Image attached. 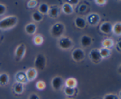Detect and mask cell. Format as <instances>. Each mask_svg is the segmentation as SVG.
<instances>
[{
	"label": "cell",
	"mask_w": 121,
	"mask_h": 99,
	"mask_svg": "<svg viewBox=\"0 0 121 99\" xmlns=\"http://www.w3.org/2000/svg\"><path fill=\"white\" fill-rule=\"evenodd\" d=\"M18 19L15 16H9L0 20V29H6L15 25Z\"/></svg>",
	"instance_id": "6da1fadb"
},
{
	"label": "cell",
	"mask_w": 121,
	"mask_h": 99,
	"mask_svg": "<svg viewBox=\"0 0 121 99\" xmlns=\"http://www.w3.org/2000/svg\"><path fill=\"white\" fill-rule=\"evenodd\" d=\"M34 65L39 70H43L46 65V60L45 57L42 54H39L35 58Z\"/></svg>",
	"instance_id": "7a4b0ae2"
},
{
	"label": "cell",
	"mask_w": 121,
	"mask_h": 99,
	"mask_svg": "<svg viewBox=\"0 0 121 99\" xmlns=\"http://www.w3.org/2000/svg\"><path fill=\"white\" fill-rule=\"evenodd\" d=\"M65 31V27L61 23H56L52 28V34L55 37H59L63 34Z\"/></svg>",
	"instance_id": "3957f363"
},
{
	"label": "cell",
	"mask_w": 121,
	"mask_h": 99,
	"mask_svg": "<svg viewBox=\"0 0 121 99\" xmlns=\"http://www.w3.org/2000/svg\"><path fill=\"white\" fill-rule=\"evenodd\" d=\"M59 46L61 48L67 50L70 48L72 45V41L68 37H63L59 40Z\"/></svg>",
	"instance_id": "277c9868"
},
{
	"label": "cell",
	"mask_w": 121,
	"mask_h": 99,
	"mask_svg": "<svg viewBox=\"0 0 121 99\" xmlns=\"http://www.w3.org/2000/svg\"><path fill=\"white\" fill-rule=\"evenodd\" d=\"M72 57L76 61H80L85 58V52L80 48H76L72 53Z\"/></svg>",
	"instance_id": "5b68a950"
},
{
	"label": "cell",
	"mask_w": 121,
	"mask_h": 99,
	"mask_svg": "<svg viewBox=\"0 0 121 99\" xmlns=\"http://www.w3.org/2000/svg\"><path fill=\"white\" fill-rule=\"evenodd\" d=\"M63 80L60 77H55L52 80V85L53 88L54 90H58L60 89L61 87L63 86Z\"/></svg>",
	"instance_id": "8992f818"
},
{
	"label": "cell",
	"mask_w": 121,
	"mask_h": 99,
	"mask_svg": "<svg viewBox=\"0 0 121 99\" xmlns=\"http://www.w3.org/2000/svg\"><path fill=\"white\" fill-rule=\"evenodd\" d=\"M89 56L90 58H91V60L96 62H99L102 58V57L101 55H100L99 50L96 49L92 50L90 52Z\"/></svg>",
	"instance_id": "52a82bcc"
},
{
	"label": "cell",
	"mask_w": 121,
	"mask_h": 99,
	"mask_svg": "<svg viewBox=\"0 0 121 99\" xmlns=\"http://www.w3.org/2000/svg\"><path fill=\"white\" fill-rule=\"evenodd\" d=\"M25 51H26V47L23 44L19 45L15 51V57L17 59L19 60V59L22 58L24 55Z\"/></svg>",
	"instance_id": "ba28073f"
},
{
	"label": "cell",
	"mask_w": 121,
	"mask_h": 99,
	"mask_svg": "<svg viewBox=\"0 0 121 99\" xmlns=\"http://www.w3.org/2000/svg\"><path fill=\"white\" fill-rule=\"evenodd\" d=\"M100 31L105 34H109L112 30V26L111 23L108 22H105L102 24L100 27Z\"/></svg>",
	"instance_id": "9c48e42d"
},
{
	"label": "cell",
	"mask_w": 121,
	"mask_h": 99,
	"mask_svg": "<svg viewBox=\"0 0 121 99\" xmlns=\"http://www.w3.org/2000/svg\"><path fill=\"white\" fill-rule=\"evenodd\" d=\"M27 80H33L37 77V71L34 68H30L26 73Z\"/></svg>",
	"instance_id": "30bf717a"
},
{
	"label": "cell",
	"mask_w": 121,
	"mask_h": 99,
	"mask_svg": "<svg viewBox=\"0 0 121 99\" xmlns=\"http://www.w3.org/2000/svg\"><path fill=\"white\" fill-rule=\"evenodd\" d=\"M99 16L97 14H92L89 15V16H87V20L90 24L91 25H95L99 21Z\"/></svg>",
	"instance_id": "8fae6325"
},
{
	"label": "cell",
	"mask_w": 121,
	"mask_h": 99,
	"mask_svg": "<svg viewBox=\"0 0 121 99\" xmlns=\"http://www.w3.org/2000/svg\"><path fill=\"white\" fill-rule=\"evenodd\" d=\"M36 25L33 23H30L26 26V31L28 34H33L36 31Z\"/></svg>",
	"instance_id": "7c38bea8"
},
{
	"label": "cell",
	"mask_w": 121,
	"mask_h": 99,
	"mask_svg": "<svg viewBox=\"0 0 121 99\" xmlns=\"http://www.w3.org/2000/svg\"><path fill=\"white\" fill-rule=\"evenodd\" d=\"M74 22L76 27L79 28H83L86 26V21L82 17H77Z\"/></svg>",
	"instance_id": "4fadbf2b"
},
{
	"label": "cell",
	"mask_w": 121,
	"mask_h": 99,
	"mask_svg": "<svg viewBox=\"0 0 121 99\" xmlns=\"http://www.w3.org/2000/svg\"><path fill=\"white\" fill-rule=\"evenodd\" d=\"M92 40L91 37L87 35H83L81 38V44L83 47H88L91 44Z\"/></svg>",
	"instance_id": "5bb4252c"
},
{
	"label": "cell",
	"mask_w": 121,
	"mask_h": 99,
	"mask_svg": "<svg viewBox=\"0 0 121 99\" xmlns=\"http://www.w3.org/2000/svg\"><path fill=\"white\" fill-rule=\"evenodd\" d=\"M16 79L18 80V82L22 84V82H25L27 80L26 73H23V72H19L18 74H17Z\"/></svg>",
	"instance_id": "9a60e30c"
},
{
	"label": "cell",
	"mask_w": 121,
	"mask_h": 99,
	"mask_svg": "<svg viewBox=\"0 0 121 99\" xmlns=\"http://www.w3.org/2000/svg\"><path fill=\"white\" fill-rule=\"evenodd\" d=\"M63 11L66 14H71L73 12V7L69 3L64 4L62 7Z\"/></svg>",
	"instance_id": "2e32d148"
},
{
	"label": "cell",
	"mask_w": 121,
	"mask_h": 99,
	"mask_svg": "<svg viewBox=\"0 0 121 99\" xmlns=\"http://www.w3.org/2000/svg\"><path fill=\"white\" fill-rule=\"evenodd\" d=\"M77 85V81L73 78H70L66 81V87L74 88Z\"/></svg>",
	"instance_id": "e0dca14e"
},
{
	"label": "cell",
	"mask_w": 121,
	"mask_h": 99,
	"mask_svg": "<svg viewBox=\"0 0 121 99\" xmlns=\"http://www.w3.org/2000/svg\"><path fill=\"white\" fill-rule=\"evenodd\" d=\"M8 80H9V77L7 74L2 73L0 74V85L4 86L8 82Z\"/></svg>",
	"instance_id": "ac0fdd59"
},
{
	"label": "cell",
	"mask_w": 121,
	"mask_h": 99,
	"mask_svg": "<svg viewBox=\"0 0 121 99\" xmlns=\"http://www.w3.org/2000/svg\"><path fill=\"white\" fill-rule=\"evenodd\" d=\"M112 30L116 35H120L121 34V24L120 22H117L112 27Z\"/></svg>",
	"instance_id": "d6986e66"
},
{
	"label": "cell",
	"mask_w": 121,
	"mask_h": 99,
	"mask_svg": "<svg viewBox=\"0 0 121 99\" xmlns=\"http://www.w3.org/2000/svg\"><path fill=\"white\" fill-rule=\"evenodd\" d=\"M14 91L17 93V94H21L22 93L24 90L23 85L22 83H20V82H17L16 84L15 85L14 87Z\"/></svg>",
	"instance_id": "ffe728a7"
},
{
	"label": "cell",
	"mask_w": 121,
	"mask_h": 99,
	"mask_svg": "<svg viewBox=\"0 0 121 99\" xmlns=\"http://www.w3.org/2000/svg\"><path fill=\"white\" fill-rule=\"evenodd\" d=\"M49 14L51 16L54 18H56L59 14V9L57 7H52V8L48 10Z\"/></svg>",
	"instance_id": "44dd1931"
},
{
	"label": "cell",
	"mask_w": 121,
	"mask_h": 99,
	"mask_svg": "<svg viewBox=\"0 0 121 99\" xmlns=\"http://www.w3.org/2000/svg\"><path fill=\"white\" fill-rule=\"evenodd\" d=\"M103 46H104V48H106L109 49V48L112 47L113 45V40H111V39H106V40H104L103 41Z\"/></svg>",
	"instance_id": "7402d4cb"
},
{
	"label": "cell",
	"mask_w": 121,
	"mask_h": 99,
	"mask_svg": "<svg viewBox=\"0 0 121 99\" xmlns=\"http://www.w3.org/2000/svg\"><path fill=\"white\" fill-rule=\"evenodd\" d=\"M39 11L41 13V14H46L48 12V10H49V8L47 4L45 3L41 4L39 7Z\"/></svg>",
	"instance_id": "603a6c76"
},
{
	"label": "cell",
	"mask_w": 121,
	"mask_h": 99,
	"mask_svg": "<svg viewBox=\"0 0 121 99\" xmlns=\"http://www.w3.org/2000/svg\"><path fill=\"white\" fill-rule=\"evenodd\" d=\"M102 58L108 57L110 55V50L108 48H102L99 50Z\"/></svg>",
	"instance_id": "cb8c5ba5"
},
{
	"label": "cell",
	"mask_w": 121,
	"mask_h": 99,
	"mask_svg": "<svg viewBox=\"0 0 121 99\" xmlns=\"http://www.w3.org/2000/svg\"><path fill=\"white\" fill-rule=\"evenodd\" d=\"M64 92H65V94H66L67 95H69V96H72V95H74V92H75V90H74V88L66 87L65 88V91H64Z\"/></svg>",
	"instance_id": "d4e9b609"
},
{
	"label": "cell",
	"mask_w": 121,
	"mask_h": 99,
	"mask_svg": "<svg viewBox=\"0 0 121 99\" xmlns=\"http://www.w3.org/2000/svg\"><path fill=\"white\" fill-rule=\"evenodd\" d=\"M32 18H33V20L35 21H40L41 20H42V15L40 13L37 12H34L32 15Z\"/></svg>",
	"instance_id": "484cf974"
},
{
	"label": "cell",
	"mask_w": 121,
	"mask_h": 99,
	"mask_svg": "<svg viewBox=\"0 0 121 99\" xmlns=\"http://www.w3.org/2000/svg\"><path fill=\"white\" fill-rule=\"evenodd\" d=\"M34 42L36 45H40L43 42V38L40 35H36L34 38Z\"/></svg>",
	"instance_id": "4316f807"
},
{
	"label": "cell",
	"mask_w": 121,
	"mask_h": 99,
	"mask_svg": "<svg viewBox=\"0 0 121 99\" xmlns=\"http://www.w3.org/2000/svg\"><path fill=\"white\" fill-rule=\"evenodd\" d=\"M36 87L39 90H43L44 88L46 87V85H45L44 82L43 81H40L39 82H37L36 84Z\"/></svg>",
	"instance_id": "83f0119b"
},
{
	"label": "cell",
	"mask_w": 121,
	"mask_h": 99,
	"mask_svg": "<svg viewBox=\"0 0 121 99\" xmlns=\"http://www.w3.org/2000/svg\"><path fill=\"white\" fill-rule=\"evenodd\" d=\"M104 99H119V98L115 94H108L104 97Z\"/></svg>",
	"instance_id": "f1b7e54d"
},
{
	"label": "cell",
	"mask_w": 121,
	"mask_h": 99,
	"mask_svg": "<svg viewBox=\"0 0 121 99\" xmlns=\"http://www.w3.org/2000/svg\"><path fill=\"white\" fill-rule=\"evenodd\" d=\"M37 4V2L36 1H34V0L30 1L28 2V7H30V8H33V7H35L36 6Z\"/></svg>",
	"instance_id": "f546056e"
},
{
	"label": "cell",
	"mask_w": 121,
	"mask_h": 99,
	"mask_svg": "<svg viewBox=\"0 0 121 99\" xmlns=\"http://www.w3.org/2000/svg\"><path fill=\"white\" fill-rule=\"evenodd\" d=\"M6 11V7L4 5L0 4V15H2L4 14Z\"/></svg>",
	"instance_id": "4dcf8cb0"
},
{
	"label": "cell",
	"mask_w": 121,
	"mask_h": 99,
	"mask_svg": "<svg viewBox=\"0 0 121 99\" xmlns=\"http://www.w3.org/2000/svg\"><path fill=\"white\" fill-rule=\"evenodd\" d=\"M86 8H87V7H86V5L82 4V5H81L80 7H79V11L80 12H84L86 9Z\"/></svg>",
	"instance_id": "1f68e13d"
},
{
	"label": "cell",
	"mask_w": 121,
	"mask_h": 99,
	"mask_svg": "<svg viewBox=\"0 0 121 99\" xmlns=\"http://www.w3.org/2000/svg\"><path fill=\"white\" fill-rule=\"evenodd\" d=\"M39 99V96H38L37 94H32L30 96V99Z\"/></svg>",
	"instance_id": "d6a6232c"
},
{
	"label": "cell",
	"mask_w": 121,
	"mask_h": 99,
	"mask_svg": "<svg viewBox=\"0 0 121 99\" xmlns=\"http://www.w3.org/2000/svg\"><path fill=\"white\" fill-rule=\"evenodd\" d=\"M96 3L99 5H103V4H105L106 1H102V0H99V1H96Z\"/></svg>",
	"instance_id": "836d02e7"
},
{
	"label": "cell",
	"mask_w": 121,
	"mask_h": 99,
	"mask_svg": "<svg viewBox=\"0 0 121 99\" xmlns=\"http://www.w3.org/2000/svg\"><path fill=\"white\" fill-rule=\"evenodd\" d=\"M78 2V1H69V3H72V4H76Z\"/></svg>",
	"instance_id": "e575fe53"
},
{
	"label": "cell",
	"mask_w": 121,
	"mask_h": 99,
	"mask_svg": "<svg viewBox=\"0 0 121 99\" xmlns=\"http://www.w3.org/2000/svg\"></svg>",
	"instance_id": "d590c367"
}]
</instances>
